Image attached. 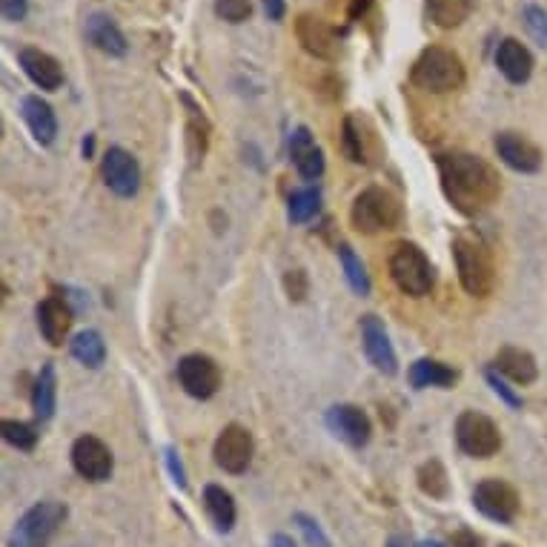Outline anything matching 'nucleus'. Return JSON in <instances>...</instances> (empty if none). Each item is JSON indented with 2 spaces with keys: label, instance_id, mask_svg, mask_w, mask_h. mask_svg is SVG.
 Here are the masks:
<instances>
[{
  "label": "nucleus",
  "instance_id": "f257e3e1",
  "mask_svg": "<svg viewBox=\"0 0 547 547\" xmlns=\"http://www.w3.org/2000/svg\"><path fill=\"white\" fill-rule=\"evenodd\" d=\"M436 169H439L444 198L462 215H476V212L487 210L502 195L499 172L479 155L444 152V155H436Z\"/></svg>",
  "mask_w": 547,
  "mask_h": 547
},
{
  "label": "nucleus",
  "instance_id": "f03ea898",
  "mask_svg": "<svg viewBox=\"0 0 547 547\" xmlns=\"http://www.w3.org/2000/svg\"><path fill=\"white\" fill-rule=\"evenodd\" d=\"M453 261L462 281L464 293L473 298H487L496 287L493 253L476 232H459L453 238Z\"/></svg>",
  "mask_w": 547,
  "mask_h": 547
},
{
  "label": "nucleus",
  "instance_id": "7ed1b4c3",
  "mask_svg": "<svg viewBox=\"0 0 547 547\" xmlns=\"http://www.w3.org/2000/svg\"><path fill=\"white\" fill-rule=\"evenodd\" d=\"M464 78V61L447 46H427L421 49V55L410 66V84L430 92V95H444V92H456L462 89Z\"/></svg>",
  "mask_w": 547,
  "mask_h": 547
},
{
  "label": "nucleus",
  "instance_id": "20e7f679",
  "mask_svg": "<svg viewBox=\"0 0 547 547\" xmlns=\"http://www.w3.org/2000/svg\"><path fill=\"white\" fill-rule=\"evenodd\" d=\"M401 201L384 187H367L356 195L350 207V224L361 235H376V232L396 230L401 224Z\"/></svg>",
  "mask_w": 547,
  "mask_h": 547
},
{
  "label": "nucleus",
  "instance_id": "39448f33",
  "mask_svg": "<svg viewBox=\"0 0 547 547\" xmlns=\"http://www.w3.org/2000/svg\"><path fill=\"white\" fill-rule=\"evenodd\" d=\"M69 510L61 502H38L32 505L21 519L15 522L12 533H9V547H46L55 533L61 530V525L66 522Z\"/></svg>",
  "mask_w": 547,
  "mask_h": 547
},
{
  "label": "nucleus",
  "instance_id": "423d86ee",
  "mask_svg": "<svg viewBox=\"0 0 547 547\" xmlns=\"http://www.w3.org/2000/svg\"><path fill=\"white\" fill-rule=\"evenodd\" d=\"M390 278L401 293L421 298L433 290V267L419 244H399L390 255Z\"/></svg>",
  "mask_w": 547,
  "mask_h": 547
},
{
  "label": "nucleus",
  "instance_id": "0eeeda50",
  "mask_svg": "<svg viewBox=\"0 0 547 547\" xmlns=\"http://www.w3.org/2000/svg\"><path fill=\"white\" fill-rule=\"evenodd\" d=\"M456 444L470 459H490L502 447V433L496 421L476 410H464L456 419Z\"/></svg>",
  "mask_w": 547,
  "mask_h": 547
},
{
  "label": "nucleus",
  "instance_id": "6e6552de",
  "mask_svg": "<svg viewBox=\"0 0 547 547\" xmlns=\"http://www.w3.org/2000/svg\"><path fill=\"white\" fill-rule=\"evenodd\" d=\"M212 456H215V464L224 470V473H232V476H241L247 473V467L253 464L255 456V442L253 433L241 424H227L218 439H215V447H212Z\"/></svg>",
  "mask_w": 547,
  "mask_h": 547
},
{
  "label": "nucleus",
  "instance_id": "1a4fd4ad",
  "mask_svg": "<svg viewBox=\"0 0 547 547\" xmlns=\"http://www.w3.org/2000/svg\"><path fill=\"white\" fill-rule=\"evenodd\" d=\"M473 507L490 522L510 525L519 516V493L502 479H484L473 490Z\"/></svg>",
  "mask_w": 547,
  "mask_h": 547
},
{
  "label": "nucleus",
  "instance_id": "9d476101",
  "mask_svg": "<svg viewBox=\"0 0 547 547\" xmlns=\"http://www.w3.org/2000/svg\"><path fill=\"white\" fill-rule=\"evenodd\" d=\"M101 175H104L106 187L118 198H135L141 190V164L124 147L106 149L101 158Z\"/></svg>",
  "mask_w": 547,
  "mask_h": 547
},
{
  "label": "nucleus",
  "instance_id": "9b49d317",
  "mask_svg": "<svg viewBox=\"0 0 547 547\" xmlns=\"http://www.w3.org/2000/svg\"><path fill=\"white\" fill-rule=\"evenodd\" d=\"M178 381L184 393L198 401L212 399L221 387V367L204 353H190L178 361Z\"/></svg>",
  "mask_w": 547,
  "mask_h": 547
},
{
  "label": "nucleus",
  "instance_id": "f8f14e48",
  "mask_svg": "<svg viewBox=\"0 0 547 547\" xmlns=\"http://www.w3.org/2000/svg\"><path fill=\"white\" fill-rule=\"evenodd\" d=\"M295 38L301 43V49L307 55H313L316 61L333 64L341 55V41H338L336 29L316 15H298L295 18Z\"/></svg>",
  "mask_w": 547,
  "mask_h": 547
},
{
  "label": "nucleus",
  "instance_id": "ddd939ff",
  "mask_svg": "<svg viewBox=\"0 0 547 547\" xmlns=\"http://www.w3.org/2000/svg\"><path fill=\"white\" fill-rule=\"evenodd\" d=\"M69 456H72L75 473L81 479H86V482L101 484L112 476V467H115L112 450L98 436H81V439H75Z\"/></svg>",
  "mask_w": 547,
  "mask_h": 547
},
{
  "label": "nucleus",
  "instance_id": "4468645a",
  "mask_svg": "<svg viewBox=\"0 0 547 547\" xmlns=\"http://www.w3.org/2000/svg\"><path fill=\"white\" fill-rule=\"evenodd\" d=\"M324 424H327V430L336 439L350 444V447H364V444L370 442V436H373V424L367 419V413L361 407H356V404H336V407H330L327 416H324Z\"/></svg>",
  "mask_w": 547,
  "mask_h": 547
},
{
  "label": "nucleus",
  "instance_id": "2eb2a0df",
  "mask_svg": "<svg viewBox=\"0 0 547 547\" xmlns=\"http://www.w3.org/2000/svg\"><path fill=\"white\" fill-rule=\"evenodd\" d=\"M361 344H364V356L367 361L384 373V376H396L399 373V358L396 350L390 344V336L384 330V321L379 316H364L361 318Z\"/></svg>",
  "mask_w": 547,
  "mask_h": 547
},
{
  "label": "nucleus",
  "instance_id": "dca6fc26",
  "mask_svg": "<svg viewBox=\"0 0 547 547\" xmlns=\"http://www.w3.org/2000/svg\"><path fill=\"white\" fill-rule=\"evenodd\" d=\"M18 64L23 75L43 92H58L64 86V66L55 55L43 52L38 46H23L18 52Z\"/></svg>",
  "mask_w": 547,
  "mask_h": 547
},
{
  "label": "nucleus",
  "instance_id": "f3484780",
  "mask_svg": "<svg viewBox=\"0 0 547 547\" xmlns=\"http://www.w3.org/2000/svg\"><path fill=\"white\" fill-rule=\"evenodd\" d=\"M38 316V330H41L43 341L49 347H61L69 336V327H72V307L64 295H49L43 298L35 310Z\"/></svg>",
  "mask_w": 547,
  "mask_h": 547
},
{
  "label": "nucleus",
  "instance_id": "a211bd4d",
  "mask_svg": "<svg viewBox=\"0 0 547 547\" xmlns=\"http://www.w3.org/2000/svg\"><path fill=\"white\" fill-rule=\"evenodd\" d=\"M84 35L86 41L92 43L98 52L109 55V58H124L129 52L127 35L121 32V26L115 23V18L106 15V12H92V15H86Z\"/></svg>",
  "mask_w": 547,
  "mask_h": 547
},
{
  "label": "nucleus",
  "instance_id": "6ab92c4d",
  "mask_svg": "<svg viewBox=\"0 0 547 547\" xmlns=\"http://www.w3.org/2000/svg\"><path fill=\"white\" fill-rule=\"evenodd\" d=\"M496 155L505 161L507 167L525 172V175L539 172V167H542V149L519 132H499L496 135Z\"/></svg>",
  "mask_w": 547,
  "mask_h": 547
},
{
  "label": "nucleus",
  "instance_id": "aec40b11",
  "mask_svg": "<svg viewBox=\"0 0 547 547\" xmlns=\"http://www.w3.org/2000/svg\"><path fill=\"white\" fill-rule=\"evenodd\" d=\"M290 158L304 181H318L324 175V152L316 144L313 132L307 127H295L290 132Z\"/></svg>",
  "mask_w": 547,
  "mask_h": 547
},
{
  "label": "nucleus",
  "instance_id": "412c9836",
  "mask_svg": "<svg viewBox=\"0 0 547 547\" xmlns=\"http://www.w3.org/2000/svg\"><path fill=\"white\" fill-rule=\"evenodd\" d=\"M21 115L23 124L29 127L32 138L41 147L55 144V138H58V118H55V109L46 104L41 95H26L21 101Z\"/></svg>",
  "mask_w": 547,
  "mask_h": 547
},
{
  "label": "nucleus",
  "instance_id": "4be33fe9",
  "mask_svg": "<svg viewBox=\"0 0 547 547\" xmlns=\"http://www.w3.org/2000/svg\"><path fill=\"white\" fill-rule=\"evenodd\" d=\"M496 66L510 84H527L533 75V55L522 41L505 38L496 46Z\"/></svg>",
  "mask_w": 547,
  "mask_h": 547
},
{
  "label": "nucleus",
  "instance_id": "5701e85b",
  "mask_svg": "<svg viewBox=\"0 0 547 547\" xmlns=\"http://www.w3.org/2000/svg\"><path fill=\"white\" fill-rule=\"evenodd\" d=\"M493 370L499 376H505L513 384H533L539 376L536 358L530 356L522 347H502L496 358H493Z\"/></svg>",
  "mask_w": 547,
  "mask_h": 547
},
{
  "label": "nucleus",
  "instance_id": "b1692460",
  "mask_svg": "<svg viewBox=\"0 0 547 547\" xmlns=\"http://www.w3.org/2000/svg\"><path fill=\"white\" fill-rule=\"evenodd\" d=\"M204 510L210 516L218 533H230L235 527V499L230 490H224L221 484H207L204 487Z\"/></svg>",
  "mask_w": 547,
  "mask_h": 547
},
{
  "label": "nucleus",
  "instance_id": "393cba45",
  "mask_svg": "<svg viewBox=\"0 0 547 547\" xmlns=\"http://www.w3.org/2000/svg\"><path fill=\"white\" fill-rule=\"evenodd\" d=\"M55 404H58V376H55V364H43L38 379L32 384V410L41 421H49L55 416Z\"/></svg>",
  "mask_w": 547,
  "mask_h": 547
},
{
  "label": "nucleus",
  "instance_id": "a878e982",
  "mask_svg": "<svg viewBox=\"0 0 547 547\" xmlns=\"http://www.w3.org/2000/svg\"><path fill=\"white\" fill-rule=\"evenodd\" d=\"M459 379V373L453 367H447L442 361H433V358H419L413 367H410V384L416 390H427V387H439V390H447L453 387Z\"/></svg>",
  "mask_w": 547,
  "mask_h": 547
},
{
  "label": "nucleus",
  "instance_id": "bb28decb",
  "mask_svg": "<svg viewBox=\"0 0 547 547\" xmlns=\"http://www.w3.org/2000/svg\"><path fill=\"white\" fill-rule=\"evenodd\" d=\"M424 9H427V18L433 26L456 29V26H462L467 21V15L473 9V0H427Z\"/></svg>",
  "mask_w": 547,
  "mask_h": 547
},
{
  "label": "nucleus",
  "instance_id": "cd10ccee",
  "mask_svg": "<svg viewBox=\"0 0 547 547\" xmlns=\"http://www.w3.org/2000/svg\"><path fill=\"white\" fill-rule=\"evenodd\" d=\"M69 353L75 361H81L89 370H98L106 358V344L104 336L98 330H84L69 341Z\"/></svg>",
  "mask_w": 547,
  "mask_h": 547
},
{
  "label": "nucleus",
  "instance_id": "c85d7f7f",
  "mask_svg": "<svg viewBox=\"0 0 547 547\" xmlns=\"http://www.w3.org/2000/svg\"><path fill=\"white\" fill-rule=\"evenodd\" d=\"M341 152L347 161L353 164H367V132H364V124L356 115H347L341 121Z\"/></svg>",
  "mask_w": 547,
  "mask_h": 547
},
{
  "label": "nucleus",
  "instance_id": "c756f323",
  "mask_svg": "<svg viewBox=\"0 0 547 547\" xmlns=\"http://www.w3.org/2000/svg\"><path fill=\"white\" fill-rule=\"evenodd\" d=\"M321 210V190L318 187H304V190H295L287 201V218L293 224H307L313 221Z\"/></svg>",
  "mask_w": 547,
  "mask_h": 547
},
{
  "label": "nucleus",
  "instance_id": "7c9ffc66",
  "mask_svg": "<svg viewBox=\"0 0 547 547\" xmlns=\"http://www.w3.org/2000/svg\"><path fill=\"white\" fill-rule=\"evenodd\" d=\"M338 258H341V270H344V278H347V284H350V290L356 295H370V275L364 270V264H361V258L353 253V247L350 244H341L338 247Z\"/></svg>",
  "mask_w": 547,
  "mask_h": 547
},
{
  "label": "nucleus",
  "instance_id": "2f4dec72",
  "mask_svg": "<svg viewBox=\"0 0 547 547\" xmlns=\"http://www.w3.org/2000/svg\"><path fill=\"white\" fill-rule=\"evenodd\" d=\"M419 490L430 499H447L450 482H447V470L439 459H427L419 467Z\"/></svg>",
  "mask_w": 547,
  "mask_h": 547
},
{
  "label": "nucleus",
  "instance_id": "473e14b6",
  "mask_svg": "<svg viewBox=\"0 0 547 547\" xmlns=\"http://www.w3.org/2000/svg\"><path fill=\"white\" fill-rule=\"evenodd\" d=\"M184 101L190 106V124H187V144H190V158L198 164L204 155H207V147H210V124L207 118L192 106V101L184 95Z\"/></svg>",
  "mask_w": 547,
  "mask_h": 547
},
{
  "label": "nucleus",
  "instance_id": "72a5a7b5",
  "mask_svg": "<svg viewBox=\"0 0 547 547\" xmlns=\"http://www.w3.org/2000/svg\"><path fill=\"white\" fill-rule=\"evenodd\" d=\"M0 436H3V442L18 447V450H35V444H38L35 424H26V421L3 419L0 421Z\"/></svg>",
  "mask_w": 547,
  "mask_h": 547
},
{
  "label": "nucleus",
  "instance_id": "f704fd0d",
  "mask_svg": "<svg viewBox=\"0 0 547 547\" xmlns=\"http://www.w3.org/2000/svg\"><path fill=\"white\" fill-rule=\"evenodd\" d=\"M522 21H525L527 35L539 46H547V12L536 3H527L525 12H522Z\"/></svg>",
  "mask_w": 547,
  "mask_h": 547
},
{
  "label": "nucleus",
  "instance_id": "c9c22d12",
  "mask_svg": "<svg viewBox=\"0 0 547 547\" xmlns=\"http://www.w3.org/2000/svg\"><path fill=\"white\" fill-rule=\"evenodd\" d=\"M215 15L227 23H244L253 15V0H215Z\"/></svg>",
  "mask_w": 547,
  "mask_h": 547
},
{
  "label": "nucleus",
  "instance_id": "e433bc0d",
  "mask_svg": "<svg viewBox=\"0 0 547 547\" xmlns=\"http://www.w3.org/2000/svg\"><path fill=\"white\" fill-rule=\"evenodd\" d=\"M295 527L301 530V536H304V542L310 547H330V539H327V533L321 530L313 516H307V513H295L293 516Z\"/></svg>",
  "mask_w": 547,
  "mask_h": 547
},
{
  "label": "nucleus",
  "instance_id": "4c0bfd02",
  "mask_svg": "<svg viewBox=\"0 0 547 547\" xmlns=\"http://www.w3.org/2000/svg\"><path fill=\"white\" fill-rule=\"evenodd\" d=\"M284 290L290 295V301H304L307 293H310V281H307V273L304 270H290L284 275Z\"/></svg>",
  "mask_w": 547,
  "mask_h": 547
},
{
  "label": "nucleus",
  "instance_id": "58836bf2",
  "mask_svg": "<svg viewBox=\"0 0 547 547\" xmlns=\"http://www.w3.org/2000/svg\"><path fill=\"white\" fill-rule=\"evenodd\" d=\"M484 379H487V384L493 387V393H496L499 399L505 401L507 407H516V410L522 407V399H519V393H513V390L507 387V381L499 379V373H496V370H487V373H484Z\"/></svg>",
  "mask_w": 547,
  "mask_h": 547
},
{
  "label": "nucleus",
  "instance_id": "ea45409f",
  "mask_svg": "<svg viewBox=\"0 0 547 547\" xmlns=\"http://www.w3.org/2000/svg\"><path fill=\"white\" fill-rule=\"evenodd\" d=\"M0 15L6 23H21L29 15V0H0Z\"/></svg>",
  "mask_w": 547,
  "mask_h": 547
},
{
  "label": "nucleus",
  "instance_id": "a19ab883",
  "mask_svg": "<svg viewBox=\"0 0 547 547\" xmlns=\"http://www.w3.org/2000/svg\"><path fill=\"white\" fill-rule=\"evenodd\" d=\"M167 467H169V476H172V482L178 484L181 490H187V470H184V462H181V456L167 447Z\"/></svg>",
  "mask_w": 547,
  "mask_h": 547
},
{
  "label": "nucleus",
  "instance_id": "79ce46f5",
  "mask_svg": "<svg viewBox=\"0 0 547 547\" xmlns=\"http://www.w3.org/2000/svg\"><path fill=\"white\" fill-rule=\"evenodd\" d=\"M453 547H482V539L476 536V533H470V530H459L456 536H453Z\"/></svg>",
  "mask_w": 547,
  "mask_h": 547
},
{
  "label": "nucleus",
  "instance_id": "37998d69",
  "mask_svg": "<svg viewBox=\"0 0 547 547\" xmlns=\"http://www.w3.org/2000/svg\"><path fill=\"white\" fill-rule=\"evenodd\" d=\"M264 12L270 21H281L284 12H287V0H264Z\"/></svg>",
  "mask_w": 547,
  "mask_h": 547
},
{
  "label": "nucleus",
  "instance_id": "c03bdc74",
  "mask_svg": "<svg viewBox=\"0 0 547 547\" xmlns=\"http://www.w3.org/2000/svg\"><path fill=\"white\" fill-rule=\"evenodd\" d=\"M370 6H373V0H350L347 18H350V21H358V18H364Z\"/></svg>",
  "mask_w": 547,
  "mask_h": 547
},
{
  "label": "nucleus",
  "instance_id": "a18cd8bd",
  "mask_svg": "<svg viewBox=\"0 0 547 547\" xmlns=\"http://www.w3.org/2000/svg\"><path fill=\"white\" fill-rule=\"evenodd\" d=\"M270 547H295V542L287 536V533H275L273 542H270Z\"/></svg>",
  "mask_w": 547,
  "mask_h": 547
},
{
  "label": "nucleus",
  "instance_id": "49530a36",
  "mask_svg": "<svg viewBox=\"0 0 547 547\" xmlns=\"http://www.w3.org/2000/svg\"><path fill=\"white\" fill-rule=\"evenodd\" d=\"M84 158H92L95 155V135H86L84 138Z\"/></svg>",
  "mask_w": 547,
  "mask_h": 547
},
{
  "label": "nucleus",
  "instance_id": "de8ad7c7",
  "mask_svg": "<svg viewBox=\"0 0 547 547\" xmlns=\"http://www.w3.org/2000/svg\"><path fill=\"white\" fill-rule=\"evenodd\" d=\"M387 547H416L410 539H404V536H393L390 542H387Z\"/></svg>",
  "mask_w": 547,
  "mask_h": 547
},
{
  "label": "nucleus",
  "instance_id": "09e8293b",
  "mask_svg": "<svg viewBox=\"0 0 547 547\" xmlns=\"http://www.w3.org/2000/svg\"><path fill=\"white\" fill-rule=\"evenodd\" d=\"M424 547H447V545H442V542H427Z\"/></svg>",
  "mask_w": 547,
  "mask_h": 547
},
{
  "label": "nucleus",
  "instance_id": "8fccbe9b",
  "mask_svg": "<svg viewBox=\"0 0 547 547\" xmlns=\"http://www.w3.org/2000/svg\"><path fill=\"white\" fill-rule=\"evenodd\" d=\"M499 547H516V545H499Z\"/></svg>",
  "mask_w": 547,
  "mask_h": 547
}]
</instances>
